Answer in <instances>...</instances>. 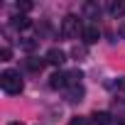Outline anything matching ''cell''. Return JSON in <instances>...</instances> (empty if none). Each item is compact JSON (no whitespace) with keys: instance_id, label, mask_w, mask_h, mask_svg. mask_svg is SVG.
<instances>
[{"instance_id":"14","label":"cell","mask_w":125,"mask_h":125,"mask_svg":"<svg viewBox=\"0 0 125 125\" xmlns=\"http://www.w3.org/2000/svg\"><path fill=\"white\" fill-rule=\"evenodd\" d=\"M71 56H74V59H83V56H86V47H74V49H71Z\"/></svg>"},{"instance_id":"19","label":"cell","mask_w":125,"mask_h":125,"mask_svg":"<svg viewBox=\"0 0 125 125\" xmlns=\"http://www.w3.org/2000/svg\"><path fill=\"white\" fill-rule=\"evenodd\" d=\"M8 125H25V123H20V120H15V123H8Z\"/></svg>"},{"instance_id":"6","label":"cell","mask_w":125,"mask_h":125,"mask_svg":"<svg viewBox=\"0 0 125 125\" xmlns=\"http://www.w3.org/2000/svg\"><path fill=\"white\" fill-rule=\"evenodd\" d=\"M44 64H47V59H37V56H27V59H25V66H27L32 74H39V71L44 69Z\"/></svg>"},{"instance_id":"5","label":"cell","mask_w":125,"mask_h":125,"mask_svg":"<svg viewBox=\"0 0 125 125\" xmlns=\"http://www.w3.org/2000/svg\"><path fill=\"white\" fill-rule=\"evenodd\" d=\"M81 39H83L86 44H96V42L101 39V30H98V25H88V27H83Z\"/></svg>"},{"instance_id":"2","label":"cell","mask_w":125,"mask_h":125,"mask_svg":"<svg viewBox=\"0 0 125 125\" xmlns=\"http://www.w3.org/2000/svg\"><path fill=\"white\" fill-rule=\"evenodd\" d=\"M79 34H83V25L76 15H66L61 20V37L64 39H76Z\"/></svg>"},{"instance_id":"15","label":"cell","mask_w":125,"mask_h":125,"mask_svg":"<svg viewBox=\"0 0 125 125\" xmlns=\"http://www.w3.org/2000/svg\"><path fill=\"white\" fill-rule=\"evenodd\" d=\"M10 56H12V49H10V47H3V49H0V59H3V61H10Z\"/></svg>"},{"instance_id":"16","label":"cell","mask_w":125,"mask_h":125,"mask_svg":"<svg viewBox=\"0 0 125 125\" xmlns=\"http://www.w3.org/2000/svg\"><path fill=\"white\" fill-rule=\"evenodd\" d=\"M69 125H91V120L88 118H71Z\"/></svg>"},{"instance_id":"10","label":"cell","mask_w":125,"mask_h":125,"mask_svg":"<svg viewBox=\"0 0 125 125\" xmlns=\"http://www.w3.org/2000/svg\"><path fill=\"white\" fill-rule=\"evenodd\" d=\"M20 47H22L25 52H32V49L39 47V39H34V37H22V39H20Z\"/></svg>"},{"instance_id":"1","label":"cell","mask_w":125,"mask_h":125,"mask_svg":"<svg viewBox=\"0 0 125 125\" xmlns=\"http://www.w3.org/2000/svg\"><path fill=\"white\" fill-rule=\"evenodd\" d=\"M0 88H3L8 96H20L22 88H25V81H22L20 71H15V69H5L3 74H0Z\"/></svg>"},{"instance_id":"17","label":"cell","mask_w":125,"mask_h":125,"mask_svg":"<svg viewBox=\"0 0 125 125\" xmlns=\"http://www.w3.org/2000/svg\"><path fill=\"white\" fill-rule=\"evenodd\" d=\"M17 10H20V12H30V10H32V3H30V0H25V3H17Z\"/></svg>"},{"instance_id":"7","label":"cell","mask_w":125,"mask_h":125,"mask_svg":"<svg viewBox=\"0 0 125 125\" xmlns=\"http://www.w3.org/2000/svg\"><path fill=\"white\" fill-rule=\"evenodd\" d=\"M83 93H86L83 86H71V88L66 91V101H69V103H81V101H83Z\"/></svg>"},{"instance_id":"12","label":"cell","mask_w":125,"mask_h":125,"mask_svg":"<svg viewBox=\"0 0 125 125\" xmlns=\"http://www.w3.org/2000/svg\"><path fill=\"white\" fill-rule=\"evenodd\" d=\"M66 79H69V88L71 86H81V79H83V74L76 69V71H66Z\"/></svg>"},{"instance_id":"8","label":"cell","mask_w":125,"mask_h":125,"mask_svg":"<svg viewBox=\"0 0 125 125\" xmlns=\"http://www.w3.org/2000/svg\"><path fill=\"white\" fill-rule=\"evenodd\" d=\"M12 27L15 30H27V27H32V20L25 17V15H15L12 17Z\"/></svg>"},{"instance_id":"18","label":"cell","mask_w":125,"mask_h":125,"mask_svg":"<svg viewBox=\"0 0 125 125\" xmlns=\"http://www.w3.org/2000/svg\"><path fill=\"white\" fill-rule=\"evenodd\" d=\"M118 88H120V91H125V79H120V81H118Z\"/></svg>"},{"instance_id":"3","label":"cell","mask_w":125,"mask_h":125,"mask_svg":"<svg viewBox=\"0 0 125 125\" xmlns=\"http://www.w3.org/2000/svg\"><path fill=\"white\" fill-rule=\"evenodd\" d=\"M44 59H47V64H52V66H61V64L66 61V54L61 52L59 47H52V49L44 54Z\"/></svg>"},{"instance_id":"9","label":"cell","mask_w":125,"mask_h":125,"mask_svg":"<svg viewBox=\"0 0 125 125\" xmlns=\"http://www.w3.org/2000/svg\"><path fill=\"white\" fill-rule=\"evenodd\" d=\"M91 118H93V123H96V125H113V118H110V113H105V110L93 113Z\"/></svg>"},{"instance_id":"4","label":"cell","mask_w":125,"mask_h":125,"mask_svg":"<svg viewBox=\"0 0 125 125\" xmlns=\"http://www.w3.org/2000/svg\"><path fill=\"white\" fill-rule=\"evenodd\" d=\"M49 86H52L54 91H59V88H69L66 71H56V74H52V76H49Z\"/></svg>"},{"instance_id":"13","label":"cell","mask_w":125,"mask_h":125,"mask_svg":"<svg viewBox=\"0 0 125 125\" xmlns=\"http://www.w3.org/2000/svg\"><path fill=\"white\" fill-rule=\"evenodd\" d=\"M108 12H110L113 17H123V15H125V3H110V5H108Z\"/></svg>"},{"instance_id":"11","label":"cell","mask_w":125,"mask_h":125,"mask_svg":"<svg viewBox=\"0 0 125 125\" xmlns=\"http://www.w3.org/2000/svg\"><path fill=\"white\" fill-rule=\"evenodd\" d=\"M83 15H88V17L98 20V15H101V8H98L96 3H86V5H83Z\"/></svg>"}]
</instances>
